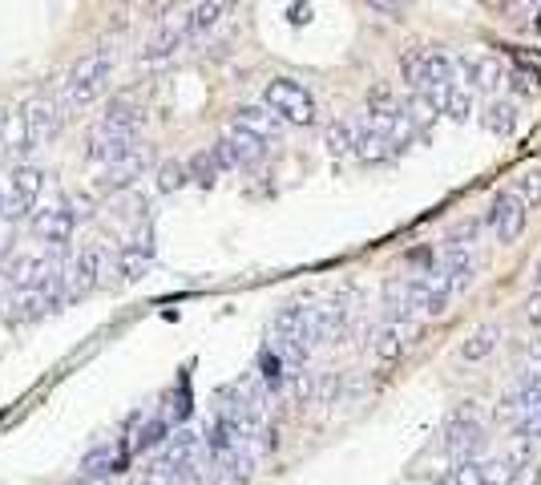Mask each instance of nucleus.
I'll return each mask as SVG.
<instances>
[{
	"label": "nucleus",
	"instance_id": "nucleus-8",
	"mask_svg": "<svg viewBox=\"0 0 541 485\" xmlns=\"http://www.w3.org/2000/svg\"><path fill=\"white\" fill-rule=\"evenodd\" d=\"M445 449L453 453V461H465V457H481L485 453V429L477 425L473 409H457L445 421Z\"/></svg>",
	"mask_w": 541,
	"mask_h": 485
},
{
	"label": "nucleus",
	"instance_id": "nucleus-24",
	"mask_svg": "<svg viewBox=\"0 0 541 485\" xmlns=\"http://www.w3.org/2000/svg\"><path fill=\"white\" fill-rule=\"evenodd\" d=\"M328 150H332L336 158L356 154V122H332V126H328Z\"/></svg>",
	"mask_w": 541,
	"mask_h": 485
},
{
	"label": "nucleus",
	"instance_id": "nucleus-6",
	"mask_svg": "<svg viewBox=\"0 0 541 485\" xmlns=\"http://www.w3.org/2000/svg\"><path fill=\"white\" fill-rule=\"evenodd\" d=\"M214 154H219L223 170H251L267 158V142L259 134L243 130V126H231L219 142H214Z\"/></svg>",
	"mask_w": 541,
	"mask_h": 485
},
{
	"label": "nucleus",
	"instance_id": "nucleus-10",
	"mask_svg": "<svg viewBox=\"0 0 541 485\" xmlns=\"http://www.w3.org/2000/svg\"><path fill=\"white\" fill-rule=\"evenodd\" d=\"M33 231H37V239L41 243H49V247H69V239H73V231H77V215H73V203H57V207H49L45 215H37V223H33Z\"/></svg>",
	"mask_w": 541,
	"mask_h": 485
},
{
	"label": "nucleus",
	"instance_id": "nucleus-27",
	"mask_svg": "<svg viewBox=\"0 0 541 485\" xmlns=\"http://www.w3.org/2000/svg\"><path fill=\"white\" fill-rule=\"evenodd\" d=\"M517 194L525 199V207H541V166H533L517 178Z\"/></svg>",
	"mask_w": 541,
	"mask_h": 485
},
{
	"label": "nucleus",
	"instance_id": "nucleus-26",
	"mask_svg": "<svg viewBox=\"0 0 541 485\" xmlns=\"http://www.w3.org/2000/svg\"><path fill=\"white\" fill-rule=\"evenodd\" d=\"M517 110L509 106V102H493L489 106V114H485V126L493 130V134H513V126H517V118H513Z\"/></svg>",
	"mask_w": 541,
	"mask_h": 485
},
{
	"label": "nucleus",
	"instance_id": "nucleus-2",
	"mask_svg": "<svg viewBox=\"0 0 541 485\" xmlns=\"http://www.w3.org/2000/svg\"><path fill=\"white\" fill-rule=\"evenodd\" d=\"M263 106L275 110L287 126H315L319 122V106L303 81L295 77H271L263 85Z\"/></svg>",
	"mask_w": 541,
	"mask_h": 485
},
{
	"label": "nucleus",
	"instance_id": "nucleus-32",
	"mask_svg": "<svg viewBox=\"0 0 541 485\" xmlns=\"http://www.w3.org/2000/svg\"><path fill=\"white\" fill-rule=\"evenodd\" d=\"M529 356H533V360H537V368H541V340H537V344L529 348Z\"/></svg>",
	"mask_w": 541,
	"mask_h": 485
},
{
	"label": "nucleus",
	"instance_id": "nucleus-23",
	"mask_svg": "<svg viewBox=\"0 0 541 485\" xmlns=\"http://www.w3.org/2000/svg\"><path fill=\"white\" fill-rule=\"evenodd\" d=\"M186 170H190V182H198V186H214V178H219L223 162H219V154H214V146H210V150L194 154V158L186 162Z\"/></svg>",
	"mask_w": 541,
	"mask_h": 485
},
{
	"label": "nucleus",
	"instance_id": "nucleus-7",
	"mask_svg": "<svg viewBox=\"0 0 541 485\" xmlns=\"http://www.w3.org/2000/svg\"><path fill=\"white\" fill-rule=\"evenodd\" d=\"M525 223H529V211H525V199L517 190H501L493 207H489V227H493V239L501 247H513L521 235H525Z\"/></svg>",
	"mask_w": 541,
	"mask_h": 485
},
{
	"label": "nucleus",
	"instance_id": "nucleus-17",
	"mask_svg": "<svg viewBox=\"0 0 541 485\" xmlns=\"http://www.w3.org/2000/svg\"><path fill=\"white\" fill-rule=\"evenodd\" d=\"M150 259H154V243H150V235H142V239H134V243H122V247H118V255H114L118 275H126V279H138V275L150 267Z\"/></svg>",
	"mask_w": 541,
	"mask_h": 485
},
{
	"label": "nucleus",
	"instance_id": "nucleus-21",
	"mask_svg": "<svg viewBox=\"0 0 541 485\" xmlns=\"http://www.w3.org/2000/svg\"><path fill=\"white\" fill-rule=\"evenodd\" d=\"M122 465H126V449H118V445H101V449H93V453L85 457V477L122 473Z\"/></svg>",
	"mask_w": 541,
	"mask_h": 485
},
{
	"label": "nucleus",
	"instance_id": "nucleus-5",
	"mask_svg": "<svg viewBox=\"0 0 541 485\" xmlns=\"http://www.w3.org/2000/svg\"><path fill=\"white\" fill-rule=\"evenodd\" d=\"M142 146H146V142H142L138 134L110 130V126H101V122H97V126L89 130V138H85V158H89V162H97V166L105 170V166H118V162L134 158Z\"/></svg>",
	"mask_w": 541,
	"mask_h": 485
},
{
	"label": "nucleus",
	"instance_id": "nucleus-1",
	"mask_svg": "<svg viewBox=\"0 0 541 485\" xmlns=\"http://www.w3.org/2000/svg\"><path fill=\"white\" fill-rule=\"evenodd\" d=\"M110 73H114V53H110V49H97V53L81 57V61L69 69L65 85H61V106H65V110L93 106L97 97L110 89Z\"/></svg>",
	"mask_w": 541,
	"mask_h": 485
},
{
	"label": "nucleus",
	"instance_id": "nucleus-30",
	"mask_svg": "<svg viewBox=\"0 0 541 485\" xmlns=\"http://www.w3.org/2000/svg\"><path fill=\"white\" fill-rule=\"evenodd\" d=\"M525 316H529V324H541V291H533V296H529Z\"/></svg>",
	"mask_w": 541,
	"mask_h": 485
},
{
	"label": "nucleus",
	"instance_id": "nucleus-3",
	"mask_svg": "<svg viewBox=\"0 0 541 485\" xmlns=\"http://www.w3.org/2000/svg\"><path fill=\"white\" fill-rule=\"evenodd\" d=\"M105 271H110V251H105V243H85L61 275V300H85L89 291H97L105 283Z\"/></svg>",
	"mask_w": 541,
	"mask_h": 485
},
{
	"label": "nucleus",
	"instance_id": "nucleus-31",
	"mask_svg": "<svg viewBox=\"0 0 541 485\" xmlns=\"http://www.w3.org/2000/svg\"><path fill=\"white\" fill-rule=\"evenodd\" d=\"M9 114H13V110H5V106H0V146H5V130H9Z\"/></svg>",
	"mask_w": 541,
	"mask_h": 485
},
{
	"label": "nucleus",
	"instance_id": "nucleus-12",
	"mask_svg": "<svg viewBox=\"0 0 541 485\" xmlns=\"http://www.w3.org/2000/svg\"><path fill=\"white\" fill-rule=\"evenodd\" d=\"M146 166H150V146H142L134 158H126V162H118V166H105L101 178H97V190H101V194H122V190H130V186L146 174Z\"/></svg>",
	"mask_w": 541,
	"mask_h": 485
},
{
	"label": "nucleus",
	"instance_id": "nucleus-11",
	"mask_svg": "<svg viewBox=\"0 0 541 485\" xmlns=\"http://www.w3.org/2000/svg\"><path fill=\"white\" fill-rule=\"evenodd\" d=\"M457 69H461V81H465L473 93H493V89L505 81V65H501L497 57H489V53L461 57Z\"/></svg>",
	"mask_w": 541,
	"mask_h": 485
},
{
	"label": "nucleus",
	"instance_id": "nucleus-13",
	"mask_svg": "<svg viewBox=\"0 0 541 485\" xmlns=\"http://www.w3.org/2000/svg\"><path fill=\"white\" fill-rule=\"evenodd\" d=\"M53 279L57 275H53V263L45 255H17L9 263V287L13 291H33V287H45Z\"/></svg>",
	"mask_w": 541,
	"mask_h": 485
},
{
	"label": "nucleus",
	"instance_id": "nucleus-9",
	"mask_svg": "<svg viewBox=\"0 0 541 485\" xmlns=\"http://www.w3.org/2000/svg\"><path fill=\"white\" fill-rule=\"evenodd\" d=\"M13 207H9V219L17 223V219H25L33 207H37V199H41V190H45V170H37V166H13Z\"/></svg>",
	"mask_w": 541,
	"mask_h": 485
},
{
	"label": "nucleus",
	"instance_id": "nucleus-16",
	"mask_svg": "<svg viewBox=\"0 0 541 485\" xmlns=\"http://www.w3.org/2000/svg\"><path fill=\"white\" fill-rule=\"evenodd\" d=\"M235 126H243V130L259 134V138L271 146V142L283 134V126H287V122H283L275 110H267V106H239V110H235Z\"/></svg>",
	"mask_w": 541,
	"mask_h": 485
},
{
	"label": "nucleus",
	"instance_id": "nucleus-18",
	"mask_svg": "<svg viewBox=\"0 0 541 485\" xmlns=\"http://www.w3.org/2000/svg\"><path fill=\"white\" fill-rule=\"evenodd\" d=\"M146 122V110L134 106L130 97H110V110L101 114V126H110V130H126V134H138V126Z\"/></svg>",
	"mask_w": 541,
	"mask_h": 485
},
{
	"label": "nucleus",
	"instance_id": "nucleus-33",
	"mask_svg": "<svg viewBox=\"0 0 541 485\" xmlns=\"http://www.w3.org/2000/svg\"><path fill=\"white\" fill-rule=\"evenodd\" d=\"M533 279H537V283H541V267H537V275H533Z\"/></svg>",
	"mask_w": 541,
	"mask_h": 485
},
{
	"label": "nucleus",
	"instance_id": "nucleus-20",
	"mask_svg": "<svg viewBox=\"0 0 541 485\" xmlns=\"http://www.w3.org/2000/svg\"><path fill=\"white\" fill-rule=\"evenodd\" d=\"M497 340H501V328H497V324H481V328H473V332H469V340L461 344V360H465V364L485 360V356L497 348Z\"/></svg>",
	"mask_w": 541,
	"mask_h": 485
},
{
	"label": "nucleus",
	"instance_id": "nucleus-29",
	"mask_svg": "<svg viewBox=\"0 0 541 485\" xmlns=\"http://www.w3.org/2000/svg\"><path fill=\"white\" fill-rule=\"evenodd\" d=\"M162 433H166V425H162V421H150V425L138 433L134 449H150V445H158V441H162Z\"/></svg>",
	"mask_w": 541,
	"mask_h": 485
},
{
	"label": "nucleus",
	"instance_id": "nucleus-4",
	"mask_svg": "<svg viewBox=\"0 0 541 485\" xmlns=\"http://www.w3.org/2000/svg\"><path fill=\"white\" fill-rule=\"evenodd\" d=\"M21 126H25V146L29 150H41V146H49L61 134L65 106L53 102V97H29V102L21 106Z\"/></svg>",
	"mask_w": 541,
	"mask_h": 485
},
{
	"label": "nucleus",
	"instance_id": "nucleus-22",
	"mask_svg": "<svg viewBox=\"0 0 541 485\" xmlns=\"http://www.w3.org/2000/svg\"><path fill=\"white\" fill-rule=\"evenodd\" d=\"M408 340H404V324H384L380 336H376V360L380 364H396L404 356Z\"/></svg>",
	"mask_w": 541,
	"mask_h": 485
},
{
	"label": "nucleus",
	"instance_id": "nucleus-14",
	"mask_svg": "<svg viewBox=\"0 0 541 485\" xmlns=\"http://www.w3.org/2000/svg\"><path fill=\"white\" fill-rule=\"evenodd\" d=\"M235 5H239V0H198V5H194V9L182 17V21H186L190 41L206 37L210 29H219V25H223V17H227Z\"/></svg>",
	"mask_w": 541,
	"mask_h": 485
},
{
	"label": "nucleus",
	"instance_id": "nucleus-15",
	"mask_svg": "<svg viewBox=\"0 0 541 485\" xmlns=\"http://www.w3.org/2000/svg\"><path fill=\"white\" fill-rule=\"evenodd\" d=\"M57 283H61V275H57L53 283H45V287H33V291H17V300H13V312H9V320L25 324V320H37V316H45V312L57 304Z\"/></svg>",
	"mask_w": 541,
	"mask_h": 485
},
{
	"label": "nucleus",
	"instance_id": "nucleus-28",
	"mask_svg": "<svg viewBox=\"0 0 541 485\" xmlns=\"http://www.w3.org/2000/svg\"><path fill=\"white\" fill-rule=\"evenodd\" d=\"M364 5H368L376 17H384V21H400V13H404L400 0H364Z\"/></svg>",
	"mask_w": 541,
	"mask_h": 485
},
{
	"label": "nucleus",
	"instance_id": "nucleus-25",
	"mask_svg": "<svg viewBox=\"0 0 541 485\" xmlns=\"http://www.w3.org/2000/svg\"><path fill=\"white\" fill-rule=\"evenodd\" d=\"M190 182V170H186V162H162L158 166V190L162 194H170V190H182Z\"/></svg>",
	"mask_w": 541,
	"mask_h": 485
},
{
	"label": "nucleus",
	"instance_id": "nucleus-19",
	"mask_svg": "<svg viewBox=\"0 0 541 485\" xmlns=\"http://www.w3.org/2000/svg\"><path fill=\"white\" fill-rule=\"evenodd\" d=\"M190 41V33H186V21H178V25H166L146 49H142V61L146 65H158V61H166V57H174L182 45Z\"/></svg>",
	"mask_w": 541,
	"mask_h": 485
}]
</instances>
